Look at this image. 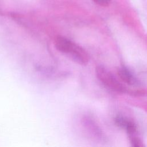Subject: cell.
Here are the masks:
<instances>
[{
	"label": "cell",
	"instance_id": "2",
	"mask_svg": "<svg viewBox=\"0 0 147 147\" xmlns=\"http://www.w3.org/2000/svg\"><path fill=\"white\" fill-rule=\"evenodd\" d=\"M96 75L99 80L107 88L117 92H125L126 87L105 67L98 65L96 67Z\"/></svg>",
	"mask_w": 147,
	"mask_h": 147
},
{
	"label": "cell",
	"instance_id": "3",
	"mask_svg": "<svg viewBox=\"0 0 147 147\" xmlns=\"http://www.w3.org/2000/svg\"><path fill=\"white\" fill-rule=\"evenodd\" d=\"M118 74L122 81L129 85L137 86L139 84L138 80L136 76L125 66L121 67L118 69Z\"/></svg>",
	"mask_w": 147,
	"mask_h": 147
},
{
	"label": "cell",
	"instance_id": "1",
	"mask_svg": "<svg viewBox=\"0 0 147 147\" xmlns=\"http://www.w3.org/2000/svg\"><path fill=\"white\" fill-rule=\"evenodd\" d=\"M55 45L60 52L68 54L75 62L81 65L88 63L89 56L86 51L69 39L63 36H57L55 40Z\"/></svg>",
	"mask_w": 147,
	"mask_h": 147
},
{
	"label": "cell",
	"instance_id": "4",
	"mask_svg": "<svg viewBox=\"0 0 147 147\" xmlns=\"http://www.w3.org/2000/svg\"><path fill=\"white\" fill-rule=\"evenodd\" d=\"M93 1L96 3L102 6L107 5L111 1V0H93Z\"/></svg>",
	"mask_w": 147,
	"mask_h": 147
}]
</instances>
